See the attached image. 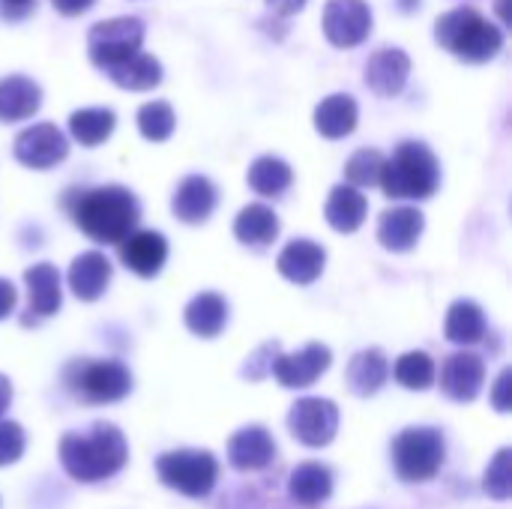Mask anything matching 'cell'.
I'll return each instance as SVG.
<instances>
[{"instance_id":"6da1fadb","label":"cell","mask_w":512,"mask_h":509,"mask_svg":"<svg viewBox=\"0 0 512 509\" xmlns=\"http://www.w3.org/2000/svg\"><path fill=\"white\" fill-rule=\"evenodd\" d=\"M66 207L72 222L93 240V243H120L129 237L141 219V207L126 186H99L90 192H72Z\"/></svg>"},{"instance_id":"7a4b0ae2","label":"cell","mask_w":512,"mask_h":509,"mask_svg":"<svg viewBox=\"0 0 512 509\" xmlns=\"http://www.w3.org/2000/svg\"><path fill=\"white\" fill-rule=\"evenodd\" d=\"M60 465L75 483H99L123 471L129 462V444L111 423H96L87 435L66 432L60 438Z\"/></svg>"},{"instance_id":"3957f363","label":"cell","mask_w":512,"mask_h":509,"mask_svg":"<svg viewBox=\"0 0 512 509\" xmlns=\"http://www.w3.org/2000/svg\"><path fill=\"white\" fill-rule=\"evenodd\" d=\"M441 165L435 153L420 141H405L390 159H384L378 186L396 201H426L438 192Z\"/></svg>"},{"instance_id":"277c9868","label":"cell","mask_w":512,"mask_h":509,"mask_svg":"<svg viewBox=\"0 0 512 509\" xmlns=\"http://www.w3.org/2000/svg\"><path fill=\"white\" fill-rule=\"evenodd\" d=\"M435 39L441 48H447L465 63H489L504 48V30L471 6L444 12L435 21Z\"/></svg>"},{"instance_id":"5b68a950","label":"cell","mask_w":512,"mask_h":509,"mask_svg":"<svg viewBox=\"0 0 512 509\" xmlns=\"http://www.w3.org/2000/svg\"><path fill=\"white\" fill-rule=\"evenodd\" d=\"M63 381L84 405H114L132 390V375L117 360H75L66 366Z\"/></svg>"},{"instance_id":"8992f818","label":"cell","mask_w":512,"mask_h":509,"mask_svg":"<svg viewBox=\"0 0 512 509\" xmlns=\"http://www.w3.org/2000/svg\"><path fill=\"white\" fill-rule=\"evenodd\" d=\"M447 459V441L438 429H405L393 441V468L402 483L432 480Z\"/></svg>"},{"instance_id":"52a82bcc","label":"cell","mask_w":512,"mask_h":509,"mask_svg":"<svg viewBox=\"0 0 512 509\" xmlns=\"http://www.w3.org/2000/svg\"><path fill=\"white\" fill-rule=\"evenodd\" d=\"M159 480L183 498H207L219 480V462L207 450H174L156 459Z\"/></svg>"},{"instance_id":"ba28073f","label":"cell","mask_w":512,"mask_h":509,"mask_svg":"<svg viewBox=\"0 0 512 509\" xmlns=\"http://www.w3.org/2000/svg\"><path fill=\"white\" fill-rule=\"evenodd\" d=\"M144 21L141 18H132V15H120V18H108V21H99L90 27V36H87V51H90V60L105 72L111 69L114 63L132 57L135 51H141L144 45Z\"/></svg>"},{"instance_id":"9c48e42d","label":"cell","mask_w":512,"mask_h":509,"mask_svg":"<svg viewBox=\"0 0 512 509\" xmlns=\"http://www.w3.org/2000/svg\"><path fill=\"white\" fill-rule=\"evenodd\" d=\"M288 429L303 447H327L339 432V408L321 396L297 399L288 411Z\"/></svg>"},{"instance_id":"30bf717a","label":"cell","mask_w":512,"mask_h":509,"mask_svg":"<svg viewBox=\"0 0 512 509\" xmlns=\"http://www.w3.org/2000/svg\"><path fill=\"white\" fill-rule=\"evenodd\" d=\"M12 153L24 168L45 171L69 156V141L54 123H36V126L18 132Z\"/></svg>"},{"instance_id":"8fae6325","label":"cell","mask_w":512,"mask_h":509,"mask_svg":"<svg viewBox=\"0 0 512 509\" xmlns=\"http://www.w3.org/2000/svg\"><path fill=\"white\" fill-rule=\"evenodd\" d=\"M372 33V9L363 0H330L324 9V36L336 48H354Z\"/></svg>"},{"instance_id":"7c38bea8","label":"cell","mask_w":512,"mask_h":509,"mask_svg":"<svg viewBox=\"0 0 512 509\" xmlns=\"http://www.w3.org/2000/svg\"><path fill=\"white\" fill-rule=\"evenodd\" d=\"M330 363H333L330 348L321 345V342H312V345H306L297 354H276L270 372L276 375V381L282 387L303 390V387H312L330 369Z\"/></svg>"},{"instance_id":"4fadbf2b","label":"cell","mask_w":512,"mask_h":509,"mask_svg":"<svg viewBox=\"0 0 512 509\" xmlns=\"http://www.w3.org/2000/svg\"><path fill=\"white\" fill-rule=\"evenodd\" d=\"M486 384V363L474 351H456L441 366V390L453 402H474Z\"/></svg>"},{"instance_id":"5bb4252c","label":"cell","mask_w":512,"mask_h":509,"mask_svg":"<svg viewBox=\"0 0 512 509\" xmlns=\"http://www.w3.org/2000/svg\"><path fill=\"white\" fill-rule=\"evenodd\" d=\"M117 246H120V261L126 264V270H132L141 279L159 276V270L168 261V240L159 231H132Z\"/></svg>"},{"instance_id":"9a60e30c","label":"cell","mask_w":512,"mask_h":509,"mask_svg":"<svg viewBox=\"0 0 512 509\" xmlns=\"http://www.w3.org/2000/svg\"><path fill=\"white\" fill-rule=\"evenodd\" d=\"M411 75V57L402 48H381L366 63V87L375 96H399Z\"/></svg>"},{"instance_id":"2e32d148","label":"cell","mask_w":512,"mask_h":509,"mask_svg":"<svg viewBox=\"0 0 512 509\" xmlns=\"http://www.w3.org/2000/svg\"><path fill=\"white\" fill-rule=\"evenodd\" d=\"M276 459V441L264 426H246L228 441V462L237 471H261Z\"/></svg>"},{"instance_id":"e0dca14e","label":"cell","mask_w":512,"mask_h":509,"mask_svg":"<svg viewBox=\"0 0 512 509\" xmlns=\"http://www.w3.org/2000/svg\"><path fill=\"white\" fill-rule=\"evenodd\" d=\"M111 273H114V267H111V261H108L102 252H96V249L81 252V255L72 261L69 276H66V279H69V291H72L78 300L93 303V300H99V297L108 291Z\"/></svg>"},{"instance_id":"ac0fdd59","label":"cell","mask_w":512,"mask_h":509,"mask_svg":"<svg viewBox=\"0 0 512 509\" xmlns=\"http://www.w3.org/2000/svg\"><path fill=\"white\" fill-rule=\"evenodd\" d=\"M171 210H174V216H177L180 222H186V225H201V222H207L210 213L216 210V186H213L207 177H201V174H189V177L177 186V192H174V198H171Z\"/></svg>"},{"instance_id":"d6986e66","label":"cell","mask_w":512,"mask_h":509,"mask_svg":"<svg viewBox=\"0 0 512 509\" xmlns=\"http://www.w3.org/2000/svg\"><path fill=\"white\" fill-rule=\"evenodd\" d=\"M423 228H426V216L417 207H393L381 213L378 243L390 252H408L417 246Z\"/></svg>"},{"instance_id":"ffe728a7","label":"cell","mask_w":512,"mask_h":509,"mask_svg":"<svg viewBox=\"0 0 512 509\" xmlns=\"http://www.w3.org/2000/svg\"><path fill=\"white\" fill-rule=\"evenodd\" d=\"M324 264H327V252L312 240H294L276 258L279 273L294 285H312L324 273Z\"/></svg>"},{"instance_id":"44dd1931","label":"cell","mask_w":512,"mask_h":509,"mask_svg":"<svg viewBox=\"0 0 512 509\" xmlns=\"http://www.w3.org/2000/svg\"><path fill=\"white\" fill-rule=\"evenodd\" d=\"M24 285H27V315L36 318H51L57 315L60 303H63V288H60V273L54 264H33L24 273Z\"/></svg>"},{"instance_id":"7402d4cb","label":"cell","mask_w":512,"mask_h":509,"mask_svg":"<svg viewBox=\"0 0 512 509\" xmlns=\"http://www.w3.org/2000/svg\"><path fill=\"white\" fill-rule=\"evenodd\" d=\"M288 495L300 507H321L333 495V471L321 462H300L288 477Z\"/></svg>"},{"instance_id":"603a6c76","label":"cell","mask_w":512,"mask_h":509,"mask_svg":"<svg viewBox=\"0 0 512 509\" xmlns=\"http://www.w3.org/2000/svg\"><path fill=\"white\" fill-rule=\"evenodd\" d=\"M42 105V90L33 78L6 75L0 78V123L30 120Z\"/></svg>"},{"instance_id":"cb8c5ba5","label":"cell","mask_w":512,"mask_h":509,"mask_svg":"<svg viewBox=\"0 0 512 509\" xmlns=\"http://www.w3.org/2000/svg\"><path fill=\"white\" fill-rule=\"evenodd\" d=\"M366 213H369V201L351 183H339L330 192L327 207H324V216H327L330 228L339 231V234H354L366 222Z\"/></svg>"},{"instance_id":"d4e9b609","label":"cell","mask_w":512,"mask_h":509,"mask_svg":"<svg viewBox=\"0 0 512 509\" xmlns=\"http://www.w3.org/2000/svg\"><path fill=\"white\" fill-rule=\"evenodd\" d=\"M387 378H390V363H387L384 351H378V348H366V351L354 354L348 363V372H345L351 393L363 396V399L375 396L387 384Z\"/></svg>"},{"instance_id":"484cf974","label":"cell","mask_w":512,"mask_h":509,"mask_svg":"<svg viewBox=\"0 0 512 509\" xmlns=\"http://www.w3.org/2000/svg\"><path fill=\"white\" fill-rule=\"evenodd\" d=\"M357 120H360V108H357L354 96H348V93H333V96L321 99V105L315 108V129L330 141L351 135L357 129Z\"/></svg>"},{"instance_id":"4316f807","label":"cell","mask_w":512,"mask_h":509,"mask_svg":"<svg viewBox=\"0 0 512 509\" xmlns=\"http://www.w3.org/2000/svg\"><path fill=\"white\" fill-rule=\"evenodd\" d=\"M183 321L195 336L216 339L228 324V303H225V297H219L213 291H204V294L189 300V306L183 312Z\"/></svg>"},{"instance_id":"83f0119b","label":"cell","mask_w":512,"mask_h":509,"mask_svg":"<svg viewBox=\"0 0 512 509\" xmlns=\"http://www.w3.org/2000/svg\"><path fill=\"white\" fill-rule=\"evenodd\" d=\"M105 75L123 87V90H153L162 81V63L153 54L135 51L132 57L114 63L111 69H105Z\"/></svg>"},{"instance_id":"f1b7e54d","label":"cell","mask_w":512,"mask_h":509,"mask_svg":"<svg viewBox=\"0 0 512 509\" xmlns=\"http://www.w3.org/2000/svg\"><path fill=\"white\" fill-rule=\"evenodd\" d=\"M234 237L243 246H270L279 237V216L267 204H249L234 219Z\"/></svg>"},{"instance_id":"f546056e","label":"cell","mask_w":512,"mask_h":509,"mask_svg":"<svg viewBox=\"0 0 512 509\" xmlns=\"http://www.w3.org/2000/svg\"><path fill=\"white\" fill-rule=\"evenodd\" d=\"M444 336L453 345H477L486 339V315L474 300H456L447 312Z\"/></svg>"},{"instance_id":"4dcf8cb0","label":"cell","mask_w":512,"mask_h":509,"mask_svg":"<svg viewBox=\"0 0 512 509\" xmlns=\"http://www.w3.org/2000/svg\"><path fill=\"white\" fill-rule=\"evenodd\" d=\"M291 180H294V171H291V165H288L285 159H279V156H258V159L249 165V171H246V183H249L258 195H264V198L282 195V192L291 186Z\"/></svg>"},{"instance_id":"1f68e13d","label":"cell","mask_w":512,"mask_h":509,"mask_svg":"<svg viewBox=\"0 0 512 509\" xmlns=\"http://www.w3.org/2000/svg\"><path fill=\"white\" fill-rule=\"evenodd\" d=\"M114 123H117V117L111 108H81L69 117V135L81 147H96L111 138Z\"/></svg>"},{"instance_id":"d6a6232c","label":"cell","mask_w":512,"mask_h":509,"mask_svg":"<svg viewBox=\"0 0 512 509\" xmlns=\"http://www.w3.org/2000/svg\"><path fill=\"white\" fill-rule=\"evenodd\" d=\"M393 375L405 390H429L438 378V369L426 351H408L396 360Z\"/></svg>"},{"instance_id":"836d02e7","label":"cell","mask_w":512,"mask_h":509,"mask_svg":"<svg viewBox=\"0 0 512 509\" xmlns=\"http://www.w3.org/2000/svg\"><path fill=\"white\" fill-rule=\"evenodd\" d=\"M177 117L168 102H147L138 108V129L147 141H168L174 135Z\"/></svg>"},{"instance_id":"e575fe53","label":"cell","mask_w":512,"mask_h":509,"mask_svg":"<svg viewBox=\"0 0 512 509\" xmlns=\"http://www.w3.org/2000/svg\"><path fill=\"white\" fill-rule=\"evenodd\" d=\"M381 168H384V153L378 150H357L348 165H345V177L351 186H378L381 180Z\"/></svg>"},{"instance_id":"d590c367","label":"cell","mask_w":512,"mask_h":509,"mask_svg":"<svg viewBox=\"0 0 512 509\" xmlns=\"http://www.w3.org/2000/svg\"><path fill=\"white\" fill-rule=\"evenodd\" d=\"M510 447H504V450H498V456L489 462V471H486V477H483V489H486V495L489 498H495V501H507L512 495V468H510Z\"/></svg>"},{"instance_id":"8d00e7d4","label":"cell","mask_w":512,"mask_h":509,"mask_svg":"<svg viewBox=\"0 0 512 509\" xmlns=\"http://www.w3.org/2000/svg\"><path fill=\"white\" fill-rule=\"evenodd\" d=\"M24 447H27L24 429L12 420H0V468L15 465L24 456Z\"/></svg>"},{"instance_id":"74e56055","label":"cell","mask_w":512,"mask_h":509,"mask_svg":"<svg viewBox=\"0 0 512 509\" xmlns=\"http://www.w3.org/2000/svg\"><path fill=\"white\" fill-rule=\"evenodd\" d=\"M276 354H279V342H267V345H261V348L246 360L243 375H246V378H252V381L264 378V375L270 372V366H273V357H276Z\"/></svg>"},{"instance_id":"f35d334b","label":"cell","mask_w":512,"mask_h":509,"mask_svg":"<svg viewBox=\"0 0 512 509\" xmlns=\"http://www.w3.org/2000/svg\"><path fill=\"white\" fill-rule=\"evenodd\" d=\"M492 405L498 414H510L512 408V369H504L492 387Z\"/></svg>"},{"instance_id":"ab89813d","label":"cell","mask_w":512,"mask_h":509,"mask_svg":"<svg viewBox=\"0 0 512 509\" xmlns=\"http://www.w3.org/2000/svg\"><path fill=\"white\" fill-rule=\"evenodd\" d=\"M33 9H36V0H0V15L12 18V21L27 18Z\"/></svg>"},{"instance_id":"60d3db41","label":"cell","mask_w":512,"mask_h":509,"mask_svg":"<svg viewBox=\"0 0 512 509\" xmlns=\"http://www.w3.org/2000/svg\"><path fill=\"white\" fill-rule=\"evenodd\" d=\"M15 303H18V291L9 279H0V321L9 318L15 312Z\"/></svg>"},{"instance_id":"b9f144b4","label":"cell","mask_w":512,"mask_h":509,"mask_svg":"<svg viewBox=\"0 0 512 509\" xmlns=\"http://www.w3.org/2000/svg\"><path fill=\"white\" fill-rule=\"evenodd\" d=\"M54 3V9L60 12V15H69V18H75V15H84L96 0H51Z\"/></svg>"},{"instance_id":"7bdbcfd3","label":"cell","mask_w":512,"mask_h":509,"mask_svg":"<svg viewBox=\"0 0 512 509\" xmlns=\"http://www.w3.org/2000/svg\"><path fill=\"white\" fill-rule=\"evenodd\" d=\"M267 6H270L276 15H297V12L306 6V0H267Z\"/></svg>"},{"instance_id":"ee69618b","label":"cell","mask_w":512,"mask_h":509,"mask_svg":"<svg viewBox=\"0 0 512 509\" xmlns=\"http://www.w3.org/2000/svg\"><path fill=\"white\" fill-rule=\"evenodd\" d=\"M9 405H12V384L6 375H0V417L9 411Z\"/></svg>"},{"instance_id":"f6af8a7d","label":"cell","mask_w":512,"mask_h":509,"mask_svg":"<svg viewBox=\"0 0 512 509\" xmlns=\"http://www.w3.org/2000/svg\"><path fill=\"white\" fill-rule=\"evenodd\" d=\"M507 3H510V0H495V9H498V15H501V24H504V27L510 24V15H507Z\"/></svg>"}]
</instances>
